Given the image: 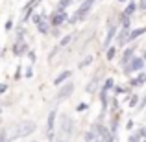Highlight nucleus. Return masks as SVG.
<instances>
[{
	"label": "nucleus",
	"mask_w": 146,
	"mask_h": 142,
	"mask_svg": "<svg viewBox=\"0 0 146 142\" xmlns=\"http://www.w3.org/2000/svg\"><path fill=\"white\" fill-rule=\"evenodd\" d=\"M118 2H126V0H118Z\"/></svg>",
	"instance_id": "nucleus-34"
},
{
	"label": "nucleus",
	"mask_w": 146,
	"mask_h": 142,
	"mask_svg": "<svg viewBox=\"0 0 146 142\" xmlns=\"http://www.w3.org/2000/svg\"><path fill=\"white\" fill-rule=\"evenodd\" d=\"M128 43V30L122 28V32L118 33V39H117V46H124Z\"/></svg>",
	"instance_id": "nucleus-13"
},
{
	"label": "nucleus",
	"mask_w": 146,
	"mask_h": 142,
	"mask_svg": "<svg viewBox=\"0 0 146 142\" xmlns=\"http://www.w3.org/2000/svg\"><path fill=\"white\" fill-rule=\"evenodd\" d=\"M94 2H96V0H85V2L80 6V9H76V13L68 18V22H70V24H76V22L83 20V18H85V15L91 11V6H93Z\"/></svg>",
	"instance_id": "nucleus-1"
},
{
	"label": "nucleus",
	"mask_w": 146,
	"mask_h": 142,
	"mask_svg": "<svg viewBox=\"0 0 146 142\" xmlns=\"http://www.w3.org/2000/svg\"><path fill=\"white\" fill-rule=\"evenodd\" d=\"M65 20H67V13H56V11H54L50 20H48V24H50V28H59Z\"/></svg>",
	"instance_id": "nucleus-4"
},
{
	"label": "nucleus",
	"mask_w": 146,
	"mask_h": 142,
	"mask_svg": "<svg viewBox=\"0 0 146 142\" xmlns=\"http://www.w3.org/2000/svg\"><path fill=\"white\" fill-rule=\"evenodd\" d=\"M144 79H146V74L141 70V74L137 76V78H131V79H129V85H131V87H141V85H144Z\"/></svg>",
	"instance_id": "nucleus-11"
},
{
	"label": "nucleus",
	"mask_w": 146,
	"mask_h": 142,
	"mask_svg": "<svg viewBox=\"0 0 146 142\" xmlns=\"http://www.w3.org/2000/svg\"><path fill=\"white\" fill-rule=\"evenodd\" d=\"M35 131V122H22L21 125H19V131H17V137H28L30 133Z\"/></svg>",
	"instance_id": "nucleus-3"
},
{
	"label": "nucleus",
	"mask_w": 146,
	"mask_h": 142,
	"mask_svg": "<svg viewBox=\"0 0 146 142\" xmlns=\"http://www.w3.org/2000/svg\"><path fill=\"white\" fill-rule=\"evenodd\" d=\"M74 92V83H67V85H63L59 89V92H57V102H63V100H67L68 96Z\"/></svg>",
	"instance_id": "nucleus-5"
},
{
	"label": "nucleus",
	"mask_w": 146,
	"mask_h": 142,
	"mask_svg": "<svg viewBox=\"0 0 146 142\" xmlns=\"http://www.w3.org/2000/svg\"><path fill=\"white\" fill-rule=\"evenodd\" d=\"M144 68V59L143 57L133 55L128 63L124 65V74H133V72H141Z\"/></svg>",
	"instance_id": "nucleus-2"
},
{
	"label": "nucleus",
	"mask_w": 146,
	"mask_h": 142,
	"mask_svg": "<svg viewBox=\"0 0 146 142\" xmlns=\"http://www.w3.org/2000/svg\"><path fill=\"white\" fill-rule=\"evenodd\" d=\"M100 102H102L104 109H107V92H102V90H100Z\"/></svg>",
	"instance_id": "nucleus-23"
},
{
	"label": "nucleus",
	"mask_w": 146,
	"mask_h": 142,
	"mask_svg": "<svg viewBox=\"0 0 146 142\" xmlns=\"http://www.w3.org/2000/svg\"><path fill=\"white\" fill-rule=\"evenodd\" d=\"M137 102H139V94H131V96L128 98V105H129V107H135Z\"/></svg>",
	"instance_id": "nucleus-20"
},
{
	"label": "nucleus",
	"mask_w": 146,
	"mask_h": 142,
	"mask_svg": "<svg viewBox=\"0 0 146 142\" xmlns=\"http://www.w3.org/2000/svg\"><path fill=\"white\" fill-rule=\"evenodd\" d=\"M35 26H37V30H39V32H41V33H44V35H46V33L50 32V24H48V22H46V20H43V18H41V20H39V22H37V24H35Z\"/></svg>",
	"instance_id": "nucleus-14"
},
{
	"label": "nucleus",
	"mask_w": 146,
	"mask_h": 142,
	"mask_svg": "<svg viewBox=\"0 0 146 142\" xmlns=\"http://www.w3.org/2000/svg\"><path fill=\"white\" fill-rule=\"evenodd\" d=\"M70 76H72V72H70V70H63L61 74H57V76H56V79H54V85H56V87H57V85H63V83L67 81Z\"/></svg>",
	"instance_id": "nucleus-8"
},
{
	"label": "nucleus",
	"mask_w": 146,
	"mask_h": 142,
	"mask_svg": "<svg viewBox=\"0 0 146 142\" xmlns=\"http://www.w3.org/2000/svg\"><path fill=\"white\" fill-rule=\"evenodd\" d=\"M144 135H146V133H144V129H143V127H141V129H139V133H137V137H139V139H143V137H144Z\"/></svg>",
	"instance_id": "nucleus-32"
},
{
	"label": "nucleus",
	"mask_w": 146,
	"mask_h": 142,
	"mask_svg": "<svg viewBox=\"0 0 146 142\" xmlns=\"http://www.w3.org/2000/svg\"><path fill=\"white\" fill-rule=\"evenodd\" d=\"M137 9H141V11H143V9H146V0H141V2L137 4Z\"/></svg>",
	"instance_id": "nucleus-25"
},
{
	"label": "nucleus",
	"mask_w": 146,
	"mask_h": 142,
	"mask_svg": "<svg viewBox=\"0 0 146 142\" xmlns=\"http://www.w3.org/2000/svg\"><path fill=\"white\" fill-rule=\"evenodd\" d=\"M93 63V55H87L85 59L82 61V63H80V68H83V67H87V65H91Z\"/></svg>",
	"instance_id": "nucleus-24"
},
{
	"label": "nucleus",
	"mask_w": 146,
	"mask_h": 142,
	"mask_svg": "<svg viewBox=\"0 0 146 142\" xmlns=\"http://www.w3.org/2000/svg\"><path fill=\"white\" fill-rule=\"evenodd\" d=\"M33 76V70H32V67H28L26 68V78H32Z\"/></svg>",
	"instance_id": "nucleus-29"
},
{
	"label": "nucleus",
	"mask_w": 146,
	"mask_h": 142,
	"mask_svg": "<svg viewBox=\"0 0 146 142\" xmlns=\"http://www.w3.org/2000/svg\"><path fill=\"white\" fill-rule=\"evenodd\" d=\"M72 125H74V124H70V120H68L67 116H63V125H61V131H65L67 135H72V129H74Z\"/></svg>",
	"instance_id": "nucleus-12"
},
{
	"label": "nucleus",
	"mask_w": 146,
	"mask_h": 142,
	"mask_svg": "<svg viewBox=\"0 0 146 142\" xmlns=\"http://www.w3.org/2000/svg\"><path fill=\"white\" fill-rule=\"evenodd\" d=\"M41 18H43V17H41V15H33V22H35V24H37V22L41 20Z\"/></svg>",
	"instance_id": "nucleus-33"
},
{
	"label": "nucleus",
	"mask_w": 146,
	"mask_h": 142,
	"mask_svg": "<svg viewBox=\"0 0 146 142\" xmlns=\"http://www.w3.org/2000/svg\"><path fill=\"white\" fill-rule=\"evenodd\" d=\"M128 142H141V139H139V137H137V135H129Z\"/></svg>",
	"instance_id": "nucleus-27"
},
{
	"label": "nucleus",
	"mask_w": 146,
	"mask_h": 142,
	"mask_svg": "<svg viewBox=\"0 0 146 142\" xmlns=\"http://www.w3.org/2000/svg\"><path fill=\"white\" fill-rule=\"evenodd\" d=\"M11 26H13V20H11V18H9V20L6 22V30H7V32H9V30H11Z\"/></svg>",
	"instance_id": "nucleus-31"
},
{
	"label": "nucleus",
	"mask_w": 146,
	"mask_h": 142,
	"mask_svg": "<svg viewBox=\"0 0 146 142\" xmlns=\"http://www.w3.org/2000/svg\"><path fill=\"white\" fill-rule=\"evenodd\" d=\"M133 52H135V48H126L124 50V53H122V67H124V65L133 57Z\"/></svg>",
	"instance_id": "nucleus-15"
},
{
	"label": "nucleus",
	"mask_w": 146,
	"mask_h": 142,
	"mask_svg": "<svg viewBox=\"0 0 146 142\" xmlns=\"http://www.w3.org/2000/svg\"><path fill=\"white\" fill-rule=\"evenodd\" d=\"M129 20H131V17H128V15H124V13L120 15V26H122L124 30L129 28Z\"/></svg>",
	"instance_id": "nucleus-19"
},
{
	"label": "nucleus",
	"mask_w": 146,
	"mask_h": 142,
	"mask_svg": "<svg viewBox=\"0 0 146 142\" xmlns=\"http://www.w3.org/2000/svg\"><path fill=\"white\" fill-rule=\"evenodd\" d=\"M113 87H115L113 79H111V78H107L106 81H104V85H102V89H100V90H102V92H109V90L113 89Z\"/></svg>",
	"instance_id": "nucleus-17"
},
{
	"label": "nucleus",
	"mask_w": 146,
	"mask_h": 142,
	"mask_svg": "<svg viewBox=\"0 0 146 142\" xmlns=\"http://www.w3.org/2000/svg\"><path fill=\"white\" fill-rule=\"evenodd\" d=\"M32 142H33V140H32Z\"/></svg>",
	"instance_id": "nucleus-36"
},
{
	"label": "nucleus",
	"mask_w": 146,
	"mask_h": 142,
	"mask_svg": "<svg viewBox=\"0 0 146 142\" xmlns=\"http://www.w3.org/2000/svg\"><path fill=\"white\" fill-rule=\"evenodd\" d=\"M28 52V43H24V39H17L13 44V53L15 55H22Z\"/></svg>",
	"instance_id": "nucleus-6"
},
{
	"label": "nucleus",
	"mask_w": 146,
	"mask_h": 142,
	"mask_svg": "<svg viewBox=\"0 0 146 142\" xmlns=\"http://www.w3.org/2000/svg\"><path fill=\"white\" fill-rule=\"evenodd\" d=\"M135 11H137V4L131 0V2H128V6H126V9L122 11V13H124V15H128V17H131V15L135 13Z\"/></svg>",
	"instance_id": "nucleus-16"
},
{
	"label": "nucleus",
	"mask_w": 146,
	"mask_h": 142,
	"mask_svg": "<svg viewBox=\"0 0 146 142\" xmlns=\"http://www.w3.org/2000/svg\"><path fill=\"white\" fill-rule=\"evenodd\" d=\"M85 109H87V103H78V107H76V111H80V113Z\"/></svg>",
	"instance_id": "nucleus-26"
},
{
	"label": "nucleus",
	"mask_w": 146,
	"mask_h": 142,
	"mask_svg": "<svg viewBox=\"0 0 146 142\" xmlns=\"http://www.w3.org/2000/svg\"><path fill=\"white\" fill-rule=\"evenodd\" d=\"M57 142H65V140H57Z\"/></svg>",
	"instance_id": "nucleus-35"
},
{
	"label": "nucleus",
	"mask_w": 146,
	"mask_h": 142,
	"mask_svg": "<svg viewBox=\"0 0 146 142\" xmlns=\"http://www.w3.org/2000/svg\"><path fill=\"white\" fill-rule=\"evenodd\" d=\"M70 41H72V33H70V35H65L63 39L59 41V48H61V46H67V44L70 43Z\"/></svg>",
	"instance_id": "nucleus-21"
},
{
	"label": "nucleus",
	"mask_w": 146,
	"mask_h": 142,
	"mask_svg": "<svg viewBox=\"0 0 146 142\" xmlns=\"http://www.w3.org/2000/svg\"><path fill=\"white\" fill-rule=\"evenodd\" d=\"M144 32H146L144 28H135V30H128V43H129V41H135V39H139L141 35H144Z\"/></svg>",
	"instance_id": "nucleus-9"
},
{
	"label": "nucleus",
	"mask_w": 146,
	"mask_h": 142,
	"mask_svg": "<svg viewBox=\"0 0 146 142\" xmlns=\"http://www.w3.org/2000/svg\"><path fill=\"white\" fill-rule=\"evenodd\" d=\"M94 140H96L94 131H87V133H85V142H94Z\"/></svg>",
	"instance_id": "nucleus-22"
},
{
	"label": "nucleus",
	"mask_w": 146,
	"mask_h": 142,
	"mask_svg": "<svg viewBox=\"0 0 146 142\" xmlns=\"http://www.w3.org/2000/svg\"><path fill=\"white\" fill-rule=\"evenodd\" d=\"M115 35H117V26H115V24H111V26H109V32H107V37H106V41H104V48H107V46H109Z\"/></svg>",
	"instance_id": "nucleus-10"
},
{
	"label": "nucleus",
	"mask_w": 146,
	"mask_h": 142,
	"mask_svg": "<svg viewBox=\"0 0 146 142\" xmlns=\"http://www.w3.org/2000/svg\"><path fill=\"white\" fill-rule=\"evenodd\" d=\"M7 90V85H4V83H0V94H4Z\"/></svg>",
	"instance_id": "nucleus-30"
},
{
	"label": "nucleus",
	"mask_w": 146,
	"mask_h": 142,
	"mask_svg": "<svg viewBox=\"0 0 146 142\" xmlns=\"http://www.w3.org/2000/svg\"><path fill=\"white\" fill-rule=\"evenodd\" d=\"M113 89H115V92H117V94H122V92H126V89H124V87H113Z\"/></svg>",
	"instance_id": "nucleus-28"
},
{
	"label": "nucleus",
	"mask_w": 146,
	"mask_h": 142,
	"mask_svg": "<svg viewBox=\"0 0 146 142\" xmlns=\"http://www.w3.org/2000/svg\"><path fill=\"white\" fill-rule=\"evenodd\" d=\"M54 127H56V111H50L48 120H46V133H48V139H52V137H54Z\"/></svg>",
	"instance_id": "nucleus-7"
},
{
	"label": "nucleus",
	"mask_w": 146,
	"mask_h": 142,
	"mask_svg": "<svg viewBox=\"0 0 146 142\" xmlns=\"http://www.w3.org/2000/svg\"><path fill=\"white\" fill-rule=\"evenodd\" d=\"M115 55H117V46H107V53H106V59L107 61H113Z\"/></svg>",
	"instance_id": "nucleus-18"
}]
</instances>
